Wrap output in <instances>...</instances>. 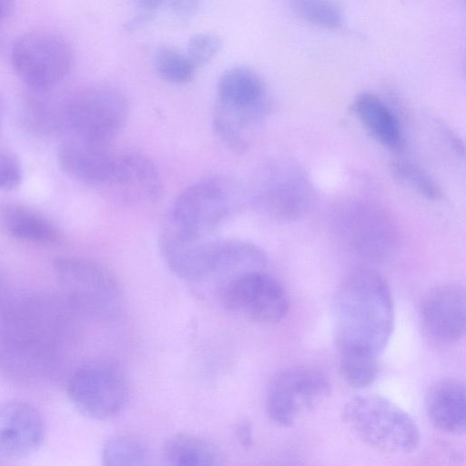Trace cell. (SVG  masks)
<instances>
[{
	"instance_id": "cell-1",
	"label": "cell",
	"mask_w": 466,
	"mask_h": 466,
	"mask_svg": "<svg viewBox=\"0 0 466 466\" xmlns=\"http://www.w3.org/2000/svg\"><path fill=\"white\" fill-rule=\"evenodd\" d=\"M333 319L339 354L378 358L387 347L394 326L393 299L384 277L371 268L352 271L336 293Z\"/></svg>"
},
{
	"instance_id": "cell-2",
	"label": "cell",
	"mask_w": 466,
	"mask_h": 466,
	"mask_svg": "<svg viewBox=\"0 0 466 466\" xmlns=\"http://www.w3.org/2000/svg\"><path fill=\"white\" fill-rule=\"evenodd\" d=\"M240 189L223 176L206 177L184 188L172 202L159 240L203 243L237 208Z\"/></svg>"
},
{
	"instance_id": "cell-3",
	"label": "cell",
	"mask_w": 466,
	"mask_h": 466,
	"mask_svg": "<svg viewBox=\"0 0 466 466\" xmlns=\"http://www.w3.org/2000/svg\"><path fill=\"white\" fill-rule=\"evenodd\" d=\"M341 415L359 439L376 449L410 453L419 445L420 434L414 420L382 396H355L344 404Z\"/></svg>"
},
{
	"instance_id": "cell-4",
	"label": "cell",
	"mask_w": 466,
	"mask_h": 466,
	"mask_svg": "<svg viewBox=\"0 0 466 466\" xmlns=\"http://www.w3.org/2000/svg\"><path fill=\"white\" fill-rule=\"evenodd\" d=\"M128 103L116 87L103 85L80 89L57 108L56 125L66 137L112 142L126 124Z\"/></svg>"
},
{
	"instance_id": "cell-5",
	"label": "cell",
	"mask_w": 466,
	"mask_h": 466,
	"mask_svg": "<svg viewBox=\"0 0 466 466\" xmlns=\"http://www.w3.org/2000/svg\"><path fill=\"white\" fill-rule=\"evenodd\" d=\"M54 268L76 307L99 320L117 316L122 306L119 285L103 265L77 258H56Z\"/></svg>"
},
{
	"instance_id": "cell-6",
	"label": "cell",
	"mask_w": 466,
	"mask_h": 466,
	"mask_svg": "<svg viewBox=\"0 0 466 466\" xmlns=\"http://www.w3.org/2000/svg\"><path fill=\"white\" fill-rule=\"evenodd\" d=\"M70 44L57 34L33 31L14 45L11 61L16 75L29 86L45 91L61 82L73 65Z\"/></svg>"
},
{
	"instance_id": "cell-7",
	"label": "cell",
	"mask_w": 466,
	"mask_h": 466,
	"mask_svg": "<svg viewBox=\"0 0 466 466\" xmlns=\"http://www.w3.org/2000/svg\"><path fill=\"white\" fill-rule=\"evenodd\" d=\"M128 384L115 364L96 361L76 370L67 385V395L79 412L94 420L117 415L128 400Z\"/></svg>"
},
{
	"instance_id": "cell-8",
	"label": "cell",
	"mask_w": 466,
	"mask_h": 466,
	"mask_svg": "<svg viewBox=\"0 0 466 466\" xmlns=\"http://www.w3.org/2000/svg\"><path fill=\"white\" fill-rule=\"evenodd\" d=\"M330 382L324 372L311 366L287 369L275 377L266 397L269 419L282 427L292 426L330 392Z\"/></svg>"
},
{
	"instance_id": "cell-9",
	"label": "cell",
	"mask_w": 466,
	"mask_h": 466,
	"mask_svg": "<svg viewBox=\"0 0 466 466\" xmlns=\"http://www.w3.org/2000/svg\"><path fill=\"white\" fill-rule=\"evenodd\" d=\"M218 296L227 309L261 324L280 322L289 309L285 289L267 269L238 275L222 288Z\"/></svg>"
},
{
	"instance_id": "cell-10",
	"label": "cell",
	"mask_w": 466,
	"mask_h": 466,
	"mask_svg": "<svg viewBox=\"0 0 466 466\" xmlns=\"http://www.w3.org/2000/svg\"><path fill=\"white\" fill-rule=\"evenodd\" d=\"M336 230L344 245L371 261H385L398 250L399 233L393 221L371 207H353L340 213Z\"/></svg>"
},
{
	"instance_id": "cell-11",
	"label": "cell",
	"mask_w": 466,
	"mask_h": 466,
	"mask_svg": "<svg viewBox=\"0 0 466 466\" xmlns=\"http://www.w3.org/2000/svg\"><path fill=\"white\" fill-rule=\"evenodd\" d=\"M267 108L264 82L253 69L238 66L223 72L218 83L215 109L234 127L248 134L249 127Z\"/></svg>"
},
{
	"instance_id": "cell-12",
	"label": "cell",
	"mask_w": 466,
	"mask_h": 466,
	"mask_svg": "<svg viewBox=\"0 0 466 466\" xmlns=\"http://www.w3.org/2000/svg\"><path fill=\"white\" fill-rule=\"evenodd\" d=\"M117 152L112 142L66 137L59 146L58 161L75 180L106 188Z\"/></svg>"
},
{
	"instance_id": "cell-13",
	"label": "cell",
	"mask_w": 466,
	"mask_h": 466,
	"mask_svg": "<svg viewBox=\"0 0 466 466\" xmlns=\"http://www.w3.org/2000/svg\"><path fill=\"white\" fill-rule=\"evenodd\" d=\"M44 437L43 419L32 404L18 400L0 402V456L27 457L38 450Z\"/></svg>"
},
{
	"instance_id": "cell-14",
	"label": "cell",
	"mask_w": 466,
	"mask_h": 466,
	"mask_svg": "<svg viewBox=\"0 0 466 466\" xmlns=\"http://www.w3.org/2000/svg\"><path fill=\"white\" fill-rule=\"evenodd\" d=\"M465 295L461 289L446 285L431 290L420 307V322L435 342L451 345L465 333Z\"/></svg>"
},
{
	"instance_id": "cell-15",
	"label": "cell",
	"mask_w": 466,
	"mask_h": 466,
	"mask_svg": "<svg viewBox=\"0 0 466 466\" xmlns=\"http://www.w3.org/2000/svg\"><path fill=\"white\" fill-rule=\"evenodd\" d=\"M106 188L121 200L147 203L159 198L162 181L147 156L136 150H118Z\"/></svg>"
},
{
	"instance_id": "cell-16",
	"label": "cell",
	"mask_w": 466,
	"mask_h": 466,
	"mask_svg": "<svg viewBox=\"0 0 466 466\" xmlns=\"http://www.w3.org/2000/svg\"><path fill=\"white\" fill-rule=\"evenodd\" d=\"M255 202L268 215L285 221L304 217L310 208V197L303 188L295 187L273 167L259 170L252 183Z\"/></svg>"
},
{
	"instance_id": "cell-17",
	"label": "cell",
	"mask_w": 466,
	"mask_h": 466,
	"mask_svg": "<svg viewBox=\"0 0 466 466\" xmlns=\"http://www.w3.org/2000/svg\"><path fill=\"white\" fill-rule=\"evenodd\" d=\"M431 422L442 431L461 434L466 428V396L462 382L451 378L435 381L425 397Z\"/></svg>"
},
{
	"instance_id": "cell-18",
	"label": "cell",
	"mask_w": 466,
	"mask_h": 466,
	"mask_svg": "<svg viewBox=\"0 0 466 466\" xmlns=\"http://www.w3.org/2000/svg\"><path fill=\"white\" fill-rule=\"evenodd\" d=\"M0 228L14 239L38 245H56L64 237L61 228L48 217L17 204L0 208Z\"/></svg>"
},
{
	"instance_id": "cell-19",
	"label": "cell",
	"mask_w": 466,
	"mask_h": 466,
	"mask_svg": "<svg viewBox=\"0 0 466 466\" xmlns=\"http://www.w3.org/2000/svg\"><path fill=\"white\" fill-rule=\"evenodd\" d=\"M268 258L255 244L239 239L219 240L210 272L218 293L231 279L247 271L267 269ZM205 279V280H206Z\"/></svg>"
},
{
	"instance_id": "cell-20",
	"label": "cell",
	"mask_w": 466,
	"mask_h": 466,
	"mask_svg": "<svg viewBox=\"0 0 466 466\" xmlns=\"http://www.w3.org/2000/svg\"><path fill=\"white\" fill-rule=\"evenodd\" d=\"M352 111L380 144L395 151L403 147L400 123L391 109L376 95L363 92L352 102Z\"/></svg>"
},
{
	"instance_id": "cell-21",
	"label": "cell",
	"mask_w": 466,
	"mask_h": 466,
	"mask_svg": "<svg viewBox=\"0 0 466 466\" xmlns=\"http://www.w3.org/2000/svg\"><path fill=\"white\" fill-rule=\"evenodd\" d=\"M166 466H222L219 451L206 439L179 433L170 438L164 449Z\"/></svg>"
},
{
	"instance_id": "cell-22",
	"label": "cell",
	"mask_w": 466,
	"mask_h": 466,
	"mask_svg": "<svg viewBox=\"0 0 466 466\" xmlns=\"http://www.w3.org/2000/svg\"><path fill=\"white\" fill-rule=\"evenodd\" d=\"M102 466H149L147 451L128 436L108 439L102 450Z\"/></svg>"
},
{
	"instance_id": "cell-23",
	"label": "cell",
	"mask_w": 466,
	"mask_h": 466,
	"mask_svg": "<svg viewBox=\"0 0 466 466\" xmlns=\"http://www.w3.org/2000/svg\"><path fill=\"white\" fill-rule=\"evenodd\" d=\"M339 369L344 380L350 386L365 388L377 379L378 358L359 353H340Z\"/></svg>"
},
{
	"instance_id": "cell-24",
	"label": "cell",
	"mask_w": 466,
	"mask_h": 466,
	"mask_svg": "<svg viewBox=\"0 0 466 466\" xmlns=\"http://www.w3.org/2000/svg\"><path fill=\"white\" fill-rule=\"evenodd\" d=\"M154 64L162 78L175 84L190 81L196 71L186 54L169 46H163L157 50Z\"/></svg>"
},
{
	"instance_id": "cell-25",
	"label": "cell",
	"mask_w": 466,
	"mask_h": 466,
	"mask_svg": "<svg viewBox=\"0 0 466 466\" xmlns=\"http://www.w3.org/2000/svg\"><path fill=\"white\" fill-rule=\"evenodd\" d=\"M290 6L299 17L316 25L336 28L343 24V13L333 2L296 0Z\"/></svg>"
},
{
	"instance_id": "cell-26",
	"label": "cell",
	"mask_w": 466,
	"mask_h": 466,
	"mask_svg": "<svg viewBox=\"0 0 466 466\" xmlns=\"http://www.w3.org/2000/svg\"><path fill=\"white\" fill-rule=\"evenodd\" d=\"M392 170L396 177L421 197L431 200H437L441 197V188L436 181L416 165L399 160L392 164Z\"/></svg>"
},
{
	"instance_id": "cell-27",
	"label": "cell",
	"mask_w": 466,
	"mask_h": 466,
	"mask_svg": "<svg viewBox=\"0 0 466 466\" xmlns=\"http://www.w3.org/2000/svg\"><path fill=\"white\" fill-rule=\"evenodd\" d=\"M222 47L220 37L215 33L201 32L188 41L186 56L195 69L207 65Z\"/></svg>"
},
{
	"instance_id": "cell-28",
	"label": "cell",
	"mask_w": 466,
	"mask_h": 466,
	"mask_svg": "<svg viewBox=\"0 0 466 466\" xmlns=\"http://www.w3.org/2000/svg\"><path fill=\"white\" fill-rule=\"evenodd\" d=\"M22 167L18 159L11 153L0 150V190L16 188L22 182Z\"/></svg>"
},
{
	"instance_id": "cell-29",
	"label": "cell",
	"mask_w": 466,
	"mask_h": 466,
	"mask_svg": "<svg viewBox=\"0 0 466 466\" xmlns=\"http://www.w3.org/2000/svg\"><path fill=\"white\" fill-rule=\"evenodd\" d=\"M164 2L145 0L137 3V11L126 25L127 30H135L151 22L162 8Z\"/></svg>"
},
{
	"instance_id": "cell-30",
	"label": "cell",
	"mask_w": 466,
	"mask_h": 466,
	"mask_svg": "<svg viewBox=\"0 0 466 466\" xmlns=\"http://www.w3.org/2000/svg\"><path fill=\"white\" fill-rule=\"evenodd\" d=\"M168 12L177 20L185 21L192 17L198 9L195 1H173L167 3Z\"/></svg>"
},
{
	"instance_id": "cell-31",
	"label": "cell",
	"mask_w": 466,
	"mask_h": 466,
	"mask_svg": "<svg viewBox=\"0 0 466 466\" xmlns=\"http://www.w3.org/2000/svg\"><path fill=\"white\" fill-rule=\"evenodd\" d=\"M237 437L243 446H249L252 442L251 427L248 421L240 422L236 430Z\"/></svg>"
},
{
	"instance_id": "cell-32",
	"label": "cell",
	"mask_w": 466,
	"mask_h": 466,
	"mask_svg": "<svg viewBox=\"0 0 466 466\" xmlns=\"http://www.w3.org/2000/svg\"><path fill=\"white\" fill-rule=\"evenodd\" d=\"M11 10V3L8 1H0V22L6 16Z\"/></svg>"
},
{
	"instance_id": "cell-33",
	"label": "cell",
	"mask_w": 466,
	"mask_h": 466,
	"mask_svg": "<svg viewBox=\"0 0 466 466\" xmlns=\"http://www.w3.org/2000/svg\"><path fill=\"white\" fill-rule=\"evenodd\" d=\"M272 466H299L297 463L290 462V461H279L277 462V464H273Z\"/></svg>"
}]
</instances>
